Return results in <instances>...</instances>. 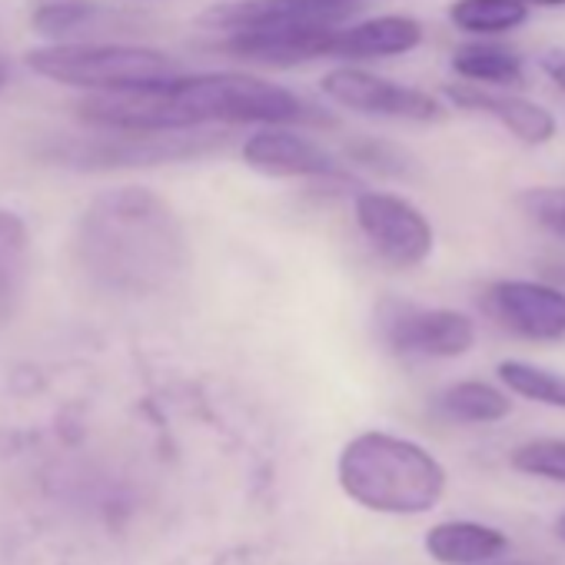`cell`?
<instances>
[{"label":"cell","instance_id":"cell-20","mask_svg":"<svg viewBox=\"0 0 565 565\" xmlns=\"http://www.w3.org/2000/svg\"><path fill=\"white\" fill-rule=\"evenodd\" d=\"M499 380L509 393L542 403V406H555L565 409V373L525 363V360H502L499 363Z\"/></svg>","mask_w":565,"mask_h":565},{"label":"cell","instance_id":"cell-8","mask_svg":"<svg viewBox=\"0 0 565 565\" xmlns=\"http://www.w3.org/2000/svg\"><path fill=\"white\" fill-rule=\"evenodd\" d=\"M320 90L330 104L363 114V117L403 120V124H436L446 117V107L429 90L390 81L360 64H340L327 71L320 81Z\"/></svg>","mask_w":565,"mask_h":565},{"label":"cell","instance_id":"cell-26","mask_svg":"<svg viewBox=\"0 0 565 565\" xmlns=\"http://www.w3.org/2000/svg\"><path fill=\"white\" fill-rule=\"evenodd\" d=\"M317 4H327L333 11H347V14H356L363 8V0H317Z\"/></svg>","mask_w":565,"mask_h":565},{"label":"cell","instance_id":"cell-19","mask_svg":"<svg viewBox=\"0 0 565 565\" xmlns=\"http://www.w3.org/2000/svg\"><path fill=\"white\" fill-rule=\"evenodd\" d=\"M439 413L456 419V423H499L509 416L512 403L509 396L492 386V383H482V380H462V383H452L439 393L436 399Z\"/></svg>","mask_w":565,"mask_h":565},{"label":"cell","instance_id":"cell-23","mask_svg":"<svg viewBox=\"0 0 565 565\" xmlns=\"http://www.w3.org/2000/svg\"><path fill=\"white\" fill-rule=\"evenodd\" d=\"M512 469L552 482H565V439H532L512 452Z\"/></svg>","mask_w":565,"mask_h":565},{"label":"cell","instance_id":"cell-9","mask_svg":"<svg viewBox=\"0 0 565 565\" xmlns=\"http://www.w3.org/2000/svg\"><path fill=\"white\" fill-rule=\"evenodd\" d=\"M239 157L253 173L269 180H323L343 186L353 183L347 163L300 127H259L243 140Z\"/></svg>","mask_w":565,"mask_h":565},{"label":"cell","instance_id":"cell-15","mask_svg":"<svg viewBox=\"0 0 565 565\" xmlns=\"http://www.w3.org/2000/svg\"><path fill=\"white\" fill-rule=\"evenodd\" d=\"M505 548L509 539L479 522H439L426 532V552L443 565H486Z\"/></svg>","mask_w":565,"mask_h":565},{"label":"cell","instance_id":"cell-3","mask_svg":"<svg viewBox=\"0 0 565 565\" xmlns=\"http://www.w3.org/2000/svg\"><path fill=\"white\" fill-rule=\"evenodd\" d=\"M337 476L353 502L386 515L429 512L446 492V469L429 449L380 429L343 446Z\"/></svg>","mask_w":565,"mask_h":565},{"label":"cell","instance_id":"cell-11","mask_svg":"<svg viewBox=\"0 0 565 565\" xmlns=\"http://www.w3.org/2000/svg\"><path fill=\"white\" fill-rule=\"evenodd\" d=\"M340 24H279L216 34L213 51L259 67H300L313 61H333V38Z\"/></svg>","mask_w":565,"mask_h":565},{"label":"cell","instance_id":"cell-4","mask_svg":"<svg viewBox=\"0 0 565 565\" xmlns=\"http://www.w3.org/2000/svg\"><path fill=\"white\" fill-rule=\"evenodd\" d=\"M24 64L54 84L81 87L90 94H117L153 87L183 74L180 61L143 44L117 41H81V44H44L28 51Z\"/></svg>","mask_w":565,"mask_h":565},{"label":"cell","instance_id":"cell-25","mask_svg":"<svg viewBox=\"0 0 565 565\" xmlns=\"http://www.w3.org/2000/svg\"><path fill=\"white\" fill-rule=\"evenodd\" d=\"M539 269H542L545 279H552V282H558V287H565V256H552Z\"/></svg>","mask_w":565,"mask_h":565},{"label":"cell","instance_id":"cell-30","mask_svg":"<svg viewBox=\"0 0 565 565\" xmlns=\"http://www.w3.org/2000/svg\"><path fill=\"white\" fill-rule=\"evenodd\" d=\"M505 565H525V562H505Z\"/></svg>","mask_w":565,"mask_h":565},{"label":"cell","instance_id":"cell-2","mask_svg":"<svg viewBox=\"0 0 565 565\" xmlns=\"http://www.w3.org/2000/svg\"><path fill=\"white\" fill-rule=\"evenodd\" d=\"M74 263L107 294L153 297L190 269V236L170 200L147 186H120L81 213Z\"/></svg>","mask_w":565,"mask_h":565},{"label":"cell","instance_id":"cell-28","mask_svg":"<svg viewBox=\"0 0 565 565\" xmlns=\"http://www.w3.org/2000/svg\"><path fill=\"white\" fill-rule=\"evenodd\" d=\"M4 84H8V64L0 61V90H4Z\"/></svg>","mask_w":565,"mask_h":565},{"label":"cell","instance_id":"cell-1","mask_svg":"<svg viewBox=\"0 0 565 565\" xmlns=\"http://www.w3.org/2000/svg\"><path fill=\"white\" fill-rule=\"evenodd\" d=\"M77 117L90 127L107 130H213V127H337V117L307 97L263 81L256 74L216 71V74H180L173 81L90 94L77 104Z\"/></svg>","mask_w":565,"mask_h":565},{"label":"cell","instance_id":"cell-17","mask_svg":"<svg viewBox=\"0 0 565 565\" xmlns=\"http://www.w3.org/2000/svg\"><path fill=\"white\" fill-rule=\"evenodd\" d=\"M28 279H31V230L18 213L0 210V327L18 313Z\"/></svg>","mask_w":565,"mask_h":565},{"label":"cell","instance_id":"cell-18","mask_svg":"<svg viewBox=\"0 0 565 565\" xmlns=\"http://www.w3.org/2000/svg\"><path fill=\"white\" fill-rule=\"evenodd\" d=\"M525 0H452L449 21L469 38H502L529 21Z\"/></svg>","mask_w":565,"mask_h":565},{"label":"cell","instance_id":"cell-10","mask_svg":"<svg viewBox=\"0 0 565 565\" xmlns=\"http://www.w3.org/2000/svg\"><path fill=\"white\" fill-rule=\"evenodd\" d=\"M486 313L509 333L535 343L565 340V287L552 279H492L482 290Z\"/></svg>","mask_w":565,"mask_h":565},{"label":"cell","instance_id":"cell-22","mask_svg":"<svg viewBox=\"0 0 565 565\" xmlns=\"http://www.w3.org/2000/svg\"><path fill=\"white\" fill-rule=\"evenodd\" d=\"M515 206L545 233L565 239V186H525Z\"/></svg>","mask_w":565,"mask_h":565},{"label":"cell","instance_id":"cell-12","mask_svg":"<svg viewBox=\"0 0 565 565\" xmlns=\"http://www.w3.org/2000/svg\"><path fill=\"white\" fill-rule=\"evenodd\" d=\"M443 97L459 110L489 117L512 140H519L525 147H545L558 134V120L548 107H542L522 94H512L509 87H486V84L462 81V84H446Z\"/></svg>","mask_w":565,"mask_h":565},{"label":"cell","instance_id":"cell-24","mask_svg":"<svg viewBox=\"0 0 565 565\" xmlns=\"http://www.w3.org/2000/svg\"><path fill=\"white\" fill-rule=\"evenodd\" d=\"M539 71L565 94V47H562V44L539 54Z\"/></svg>","mask_w":565,"mask_h":565},{"label":"cell","instance_id":"cell-21","mask_svg":"<svg viewBox=\"0 0 565 565\" xmlns=\"http://www.w3.org/2000/svg\"><path fill=\"white\" fill-rule=\"evenodd\" d=\"M347 160H350L353 167L373 170V173H380V177H403V180H406V177L416 170L413 157H409L403 147H396V143H390V140H376V137H360V140H353V143L347 147Z\"/></svg>","mask_w":565,"mask_h":565},{"label":"cell","instance_id":"cell-16","mask_svg":"<svg viewBox=\"0 0 565 565\" xmlns=\"http://www.w3.org/2000/svg\"><path fill=\"white\" fill-rule=\"evenodd\" d=\"M459 81L486 84V87H525V57L505 44L489 38H476L452 51L449 57Z\"/></svg>","mask_w":565,"mask_h":565},{"label":"cell","instance_id":"cell-6","mask_svg":"<svg viewBox=\"0 0 565 565\" xmlns=\"http://www.w3.org/2000/svg\"><path fill=\"white\" fill-rule=\"evenodd\" d=\"M376 330L396 356L459 360L476 347V323L466 313L416 307L399 297H383L376 303Z\"/></svg>","mask_w":565,"mask_h":565},{"label":"cell","instance_id":"cell-5","mask_svg":"<svg viewBox=\"0 0 565 565\" xmlns=\"http://www.w3.org/2000/svg\"><path fill=\"white\" fill-rule=\"evenodd\" d=\"M226 147L223 130H177V134H147V130H107L81 137H54L41 143V160L71 167V170H127V167H163L186 163L216 153Z\"/></svg>","mask_w":565,"mask_h":565},{"label":"cell","instance_id":"cell-29","mask_svg":"<svg viewBox=\"0 0 565 565\" xmlns=\"http://www.w3.org/2000/svg\"><path fill=\"white\" fill-rule=\"evenodd\" d=\"M555 532H558V539H562V542H565V515H562V519H558V525H555Z\"/></svg>","mask_w":565,"mask_h":565},{"label":"cell","instance_id":"cell-7","mask_svg":"<svg viewBox=\"0 0 565 565\" xmlns=\"http://www.w3.org/2000/svg\"><path fill=\"white\" fill-rule=\"evenodd\" d=\"M353 220L373 253L396 269H416L436 249V230L429 216L399 193L360 190L353 196Z\"/></svg>","mask_w":565,"mask_h":565},{"label":"cell","instance_id":"cell-27","mask_svg":"<svg viewBox=\"0 0 565 565\" xmlns=\"http://www.w3.org/2000/svg\"><path fill=\"white\" fill-rule=\"evenodd\" d=\"M529 8H548V11H555V8H565V0H525Z\"/></svg>","mask_w":565,"mask_h":565},{"label":"cell","instance_id":"cell-13","mask_svg":"<svg viewBox=\"0 0 565 565\" xmlns=\"http://www.w3.org/2000/svg\"><path fill=\"white\" fill-rule=\"evenodd\" d=\"M31 24L51 44H81L127 34L134 31L137 18L100 4V0H38L31 11Z\"/></svg>","mask_w":565,"mask_h":565},{"label":"cell","instance_id":"cell-14","mask_svg":"<svg viewBox=\"0 0 565 565\" xmlns=\"http://www.w3.org/2000/svg\"><path fill=\"white\" fill-rule=\"evenodd\" d=\"M426 31L409 14H380L366 21L340 24L333 38V61L340 64H366L386 57H406L423 44Z\"/></svg>","mask_w":565,"mask_h":565}]
</instances>
